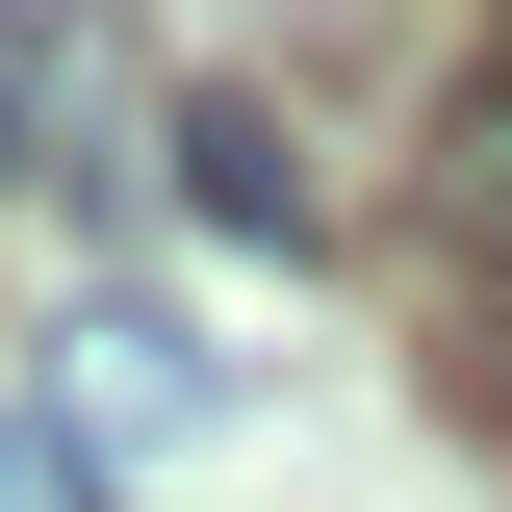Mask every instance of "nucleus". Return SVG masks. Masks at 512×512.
<instances>
[{
  "instance_id": "nucleus-2",
  "label": "nucleus",
  "mask_w": 512,
  "mask_h": 512,
  "mask_svg": "<svg viewBox=\"0 0 512 512\" xmlns=\"http://www.w3.org/2000/svg\"><path fill=\"white\" fill-rule=\"evenodd\" d=\"M154 180H180L231 256H333V180H308V128L256 103V77H180V103H154Z\"/></svg>"
},
{
  "instance_id": "nucleus-3",
  "label": "nucleus",
  "mask_w": 512,
  "mask_h": 512,
  "mask_svg": "<svg viewBox=\"0 0 512 512\" xmlns=\"http://www.w3.org/2000/svg\"><path fill=\"white\" fill-rule=\"evenodd\" d=\"M52 410H77L103 461H154V436H205V410H231V359H205L154 282H77V333H52Z\"/></svg>"
},
{
  "instance_id": "nucleus-6",
  "label": "nucleus",
  "mask_w": 512,
  "mask_h": 512,
  "mask_svg": "<svg viewBox=\"0 0 512 512\" xmlns=\"http://www.w3.org/2000/svg\"><path fill=\"white\" fill-rule=\"evenodd\" d=\"M487 410H512V359H487Z\"/></svg>"
},
{
  "instance_id": "nucleus-5",
  "label": "nucleus",
  "mask_w": 512,
  "mask_h": 512,
  "mask_svg": "<svg viewBox=\"0 0 512 512\" xmlns=\"http://www.w3.org/2000/svg\"><path fill=\"white\" fill-rule=\"evenodd\" d=\"M0 512H103V436H77L52 384H26V410H0Z\"/></svg>"
},
{
  "instance_id": "nucleus-1",
  "label": "nucleus",
  "mask_w": 512,
  "mask_h": 512,
  "mask_svg": "<svg viewBox=\"0 0 512 512\" xmlns=\"http://www.w3.org/2000/svg\"><path fill=\"white\" fill-rule=\"evenodd\" d=\"M154 180V77L103 0H0V205H128Z\"/></svg>"
},
{
  "instance_id": "nucleus-4",
  "label": "nucleus",
  "mask_w": 512,
  "mask_h": 512,
  "mask_svg": "<svg viewBox=\"0 0 512 512\" xmlns=\"http://www.w3.org/2000/svg\"><path fill=\"white\" fill-rule=\"evenodd\" d=\"M410 231H436V256H512V52L436 103V154H410Z\"/></svg>"
}]
</instances>
